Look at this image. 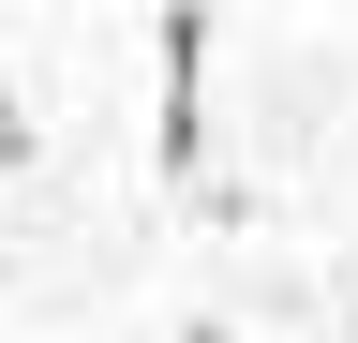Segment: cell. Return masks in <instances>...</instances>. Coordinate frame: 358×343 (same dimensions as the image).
I'll use <instances>...</instances> for the list:
<instances>
[]
</instances>
